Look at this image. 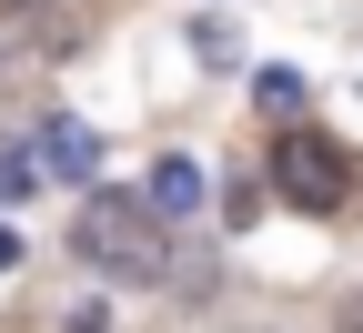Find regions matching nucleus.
I'll list each match as a JSON object with an SVG mask.
<instances>
[{"instance_id":"1","label":"nucleus","mask_w":363,"mask_h":333,"mask_svg":"<svg viewBox=\"0 0 363 333\" xmlns=\"http://www.w3.org/2000/svg\"><path fill=\"white\" fill-rule=\"evenodd\" d=\"M71 253L101 273V283H172V222L142 202V192H91L81 222H71Z\"/></svg>"},{"instance_id":"2","label":"nucleus","mask_w":363,"mask_h":333,"mask_svg":"<svg viewBox=\"0 0 363 333\" xmlns=\"http://www.w3.org/2000/svg\"><path fill=\"white\" fill-rule=\"evenodd\" d=\"M262 172H272V192H283L293 212H343V152L323 131H283L262 152Z\"/></svg>"},{"instance_id":"3","label":"nucleus","mask_w":363,"mask_h":333,"mask_svg":"<svg viewBox=\"0 0 363 333\" xmlns=\"http://www.w3.org/2000/svg\"><path fill=\"white\" fill-rule=\"evenodd\" d=\"M40 172H61V182H91L101 172V141H91V121H40Z\"/></svg>"},{"instance_id":"4","label":"nucleus","mask_w":363,"mask_h":333,"mask_svg":"<svg viewBox=\"0 0 363 333\" xmlns=\"http://www.w3.org/2000/svg\"><path fill=\"white\" fill-rule=\"evenodd\" d=\"M142 202H152V212H162V222L182 232V222L202 212V162H192V152H172V162L152 172V192H142Z\"/></svg>"},{"instance_id":"5","label":"nucleus","mask_w":363,"mask_h":333,"mask_svg":"<svg viewBox=\"0 0 363 333\" xmlns=\"http://www.w3.org/2000/svg\"><path fill=\"white\" fill-rule=\"evenodd\" d=\"M252 91H262V102H272V111H293V102H303V81H293L283 61H272V71H252Z\"/></svg>"},{"instance_id":"6","label":"nucleus","mask_w":363,"mask_h":333,"mask_svg":"<svg viewBox=\"0 0 363 333\" xmlns=\"http://www.w3.org/2000/svg\"><path fill=\"white\" fill-rule=\"evenodd\" d=\"M333 333H363V293H353V303H343V313H333Z\"/></svg>"},{"instance_id":"7","label":"nucleus","mask_w":363,"mask_h":333,"mask_svg":"<svg viewBox=\"0 0 363 333\" xmlns=\"http://www.w3.org/2000/svg\"><path fill=\"white\" fill-rule=\"evenodd\" d=\"M233 333H272V323H233Z\"/></svg>"}]
</instances>
